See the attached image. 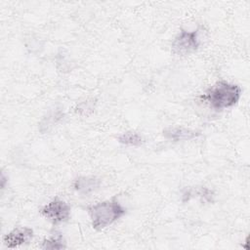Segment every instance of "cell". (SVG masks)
Returning a JSON list of instances; mask_svg holds the SVG:
<instances>
[{
    "mask_svg": "<svg viewBox=\"0 0 250 250\" xmlns=\"http://www.w3.org/2000/svg\"><path fill=\"white\" fill-rule=\"evenodd\" d=\"M241 88L238 85L219 81L207 89L200 99L211 108L220 111L235 105L241 97Z\"/></svg>",
    "mask_w": 250,
    "mask_h": 250,
    "instance_id": "cell-1",
    "label": "cell"
},
{
    "mask_svg": "<svg viewBox=\"0 0 250 250\" xmlns=\"http://www.w3.org/2000/svg\"><path fill=\"white\" fill-rule=\"evenodd\" d=\"M126 211V208L115 199L98 202L88 208L92 227L97 230L104 229L118 221Z\"/></svg>",
    "mask_w": 250,
    "mask_h": 250,
    "instance_id": "cell-2",
    "label": "cell"
},
{
    "mask_svg": "<svg viewBox=\"0 0 250 250\" xmlns=\"http://www.w3.org/2000/svg\"><path fill=\"white\" fill-rule=\"evenodd\" d=\"M199 29H182L172 42V51L177 55H188L195 52L200 46Z\"/></svg>",
    "mask_w": 250,
    "mask_h": 250,
    "instance_id": "cell-3",
    "label": "cell"
},
{
    "mask_svg": "<svg viewBox=\"0 0 250 250\" xmlns=\"http://www.w3.org/2000/svg\"><path fill=\"white\" fill-rule=\"evenodd\" d=\"M41 215L53 224L66 222L70 217V206L63 200L53 199L41 208Z\"/></svg>",
    "mask_w": 250,
    "mask_h": 250,
    "instance_id": "cell-4",
    "label": "cell"
},
{
    "mask_svg": "<svg viewBox=\"0 0 250 250\" xmlns=\"http://www.w3.org/2000/svg\"><path fill=\"white\" fill-rule=\"evenodd\" d=\"M33 233L31 228L19 227L4 235L3 243L7 248H16L28 243L32 239Z\"/></svg>",
    "mask_w": 250,
    "mask_h": 250,
    "instance_id": "cell-5",
    "label": "cell"
},
{
    "mask_svg": "<svg viewBox=\"0 0 250 250\" xmlns=\"http://www.w3.org/2000/svg\"><path fill=\"white\" fill-rule=\"evenodd\" d=\"M201 136V133L185 127H169L163 130V137L170 142L191 141Z\"/></svg>",
    "mask_w": 250,
    "mask_h": 250,
    "instance_id": "cell-6",
    "label": "cell"
},
{
    "mask_svg": "<svg viewBox=\"0 0 250 250\" xmlns=\"http://www.w3.org/2000/svg\"><path fill=\"white\" fill-rule=\"evenodd\" d=\"M102 185V181L95 176H81L73 182L74 190L83 196H89L97 191Z\"/></svg>",
    "mask_w": 250,
    "mask_h": 250,
    "instance_id": "cell-7",
    "label": "cell"
},
{
    "mask_svg": "<svg viewBox=\"0 0 250 250\" xmlns=\"http://www.w3.org/2000/svg\"><path fill=\"white\" fill-rule=\"evenodd\" d=\"M184 201H188L192 197H199L205 202H211L213 198V191L206 187H200L196 188H190L184 193Z\"/></svg>",
    "mask_w": 250,
    "mask_h": 250,
    "instance_id": "cell-8",
    "label": "cell"
},
{
    "mask_svg": "<svg viewBox=\"0 0 250 250\" xmlns=\"http://www.w3.org/2000/svg\"><path fill=\"white\" fill-rule=\"evenodd\" d=\"M117 141L124 145V146H140L144 144V138L133 131H128L122 133L118 138Z\"/></svg>",
    "mask_w": 250,
    "mask_h": 250,
    "instance_id": "cell-9",
    "label": "cell"
},
{
    "mask_svg": "<svg viewBox=\"0 0 250 250\" xmlns=\"http://www.w3.org/2000/svg\"><path fill=\"white\" fill-rule=\"evenodd\" d=\"M41 248L43 249H52V250H60L66 248L65 242L62 235L58 234L56 236H52L49 238H46L42 241Z\"/></svg>",
    "mask_w": 250,
    "mask_h": 250,
    "instance_id": "cell-10",
    "label": "cell"
},
{
    "mask_svg": "<svg viewBox=\"0 0 250 250\" xmlns=\"http://www.w3.org/2000/svg\"><path fill=\"white\" fill-rule=\"evenodd\" d=\"M62 117V113L61 110H56L50 112L41 122L40 124V130L42 132L48 131L52 126H54L61 118Z\"/></svg>",
    "mask_w": 250,
    "mask_h": 250,
    "instance_id": "cell-11",
    "label": "cell"
},
{
    "mask_svg": "<svg viewBox=\"0 0 250 250\" xmlns=\"http://www.w3.org/2000/svg\"><path fill=\"white\" fill-rule=\"evenodd\" d=\"M95 106H96V101L94 99L85 100V101H83V102H81L77 104V106L75 107V111L79 115L88 116L92 112H94Z\"/></svg>",
    "mask_w": 250,
    "mask_h": 250,
    "instance_id": "cell-12",
    "label": "cell"
},
{
    "mask_svg": "<svg viewBox=\"0 0 250 250\" xmlns=\"http://www.w3.org/2000/svg\"><path fill=\"white\" fill-rule=\"evenodd\" d=\"M7 182H8V178H6L4 173H2V175H1V188H5V186H6Z\"/></svg>",
    "mask_w": 250,
    "mask_h": 250,
    "instance_id": "cell-13",
    "label": "cell"
}]
</instances>
